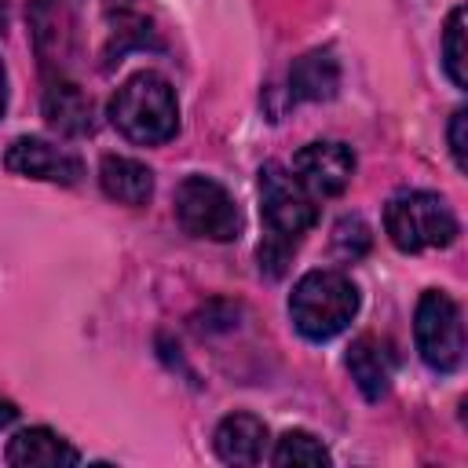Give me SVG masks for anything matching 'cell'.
Returning <instances> with one entry per match:
<instances>
[{"label": "cell", "instance_id": "1", "mask_svg": "<svg viewBox=\"0 0 468 468\" xmlns=\"http://www.w3.org/2000/svg\"><path fill=\"white\" fill-rule=\"evenodd\" d=\"M260 212L267 227V238L260 241V252H256L260 271L267 278H278L285 274L296 241L314 227L318 212L311 194L300 186V179L278 161H267L260 168Z\"/></svg>", "mask_w": 468, "mask_h": 468}, {"label": "cell", "instance_id": "2", "mask_svg": "<svg viewBox=\"0 0 468 468\" xmlns=\"http://www.w3.org/2000/svg\"><path fill=\"white\" fill-rule=\"evenodd\" d=\"M110 124L139 146L168 143L179 132V102L172 84L150 69L128 77L110 99Z\"/></svg>", "mask_w": 468, "mask_h": 468}, {"label": "cell", "instance_id": "3", "mask_svg": "<svg viewBox=\"0 0 468 468\" xmlns=\"http://www.w3.org/2000/svg\"><path fill=\"white\" fill-rule=\"evenodd\" d=\"M358 311V289L340 271H307L289 296V314L300 336L307 340H333L351 325Z\"/></svg>", "mask_w": 468, "mask_h": 468}, {"label": "cell", "instance_id": "4", "mask_svg": "<svg viewBox=\"0 0 468 468\" xmlns=\"http://www.w3.org/2000/svg\"><path fill=\"white\" fill-rule=\"evenodd\" d=\"M384 230L391 245L402 252L442 249L457 238V216L446 205V197L431 190H402L384 208Z\"/></svg>", "mask_w": 468, "mask_h": 468}, {"label": "cell", "instance_id": "5", "mask_svg": "<svg viewBox=\"0 0 468 468\" xmlns=\"http://www.w3.org/2000/svg\"><path fill=\"white\" fill-rule=\"evenodd\" d=\"M176 219L186 234L205 241H234L241 234V212L234 197L208 176H186L176 186Z\"/></svg>", "mask_w": 468, "mask_h": 468}, {"label": "cell", "instance_id": "6", "mask_svg": "<svg viewBox=\"0 0 468 468\" xmlns=\"http://www.w3.org/2000/svg\"><path fill=\"white\" fill-rule=\"evenodd\" d=\"M413 336H417L420 358L435 373H453L461 366V358H464V322H461V307L446 292L428 289L417 300Z\"/></svg>", "mask_w": 468, "mask_h": 468}, {"label": "cell", "instance_id": "7", "mask_svg": "<svg viewBox=\"0 0 468 468\" xmlns=\"http://www.w3.org/2000/svg\"><path fill=\"white\" fill-rule=\"evenodd\" d=\"M292 172L311 197H336L355 176V154L347 143H307L292 157Z\"/></svg>", "mask_w": 468, "mask_h": 468}, {"label": "cell", "instance_id": "8", "mask_svg": "<svg viewBox=\"0 0 468 468\" xmlns=\"http://www.w3.org/2000/svg\"><path fill=\"white\" fill-rule=\"evenodd\" d=\"M4 165L15 176L44 179V183H62V186H73L84 176V165H80L77 154H69L62 146H51L48 139H33V135L15 139L7 146V154H4Z\"/></svg>", "mask_w": 468, "mask_h": 468}, {"label": "cell", "instance_id": "9", "mask_svg": "<svg viewBox=\"0 0 468 468\" xmlns=\"http://www.w3.org/2000/svg\"><path fill=\"white\" fill-rule=\"evenodd\" d=\"M212 446L227 464H260L267 453V424L252 413H230L219 420Z\"/></svg>", "mask_w": 468, "mask_h": 468}, {"label": "cell", "instance_id": "10", "mask_svg": "<svg viewBox=\"0 0 468 468\" xmlns=\"http://www.w3.org/2000/svg\"><path fill=\"white\" fill-rule=\"evenodd\" d=\"M77 461L80 453L51 428H26L7 442V464L15 468H62Z\"/></svg>", "mask_w": 468, "mask_h": 468}, {"label": "cell", "instance_id": "11", "mask_svg": "<svg viewBox=\"0 0 468 468\" xmlns=\"http://www.w3.org/2000/svg\"><path fill=\"white\" fill-rule=\"evenodd\" d=\"M44 117L58 135H88L95 128V106L73 80H51L44 91Z\"/></svg>", "mask_w": 468, "mask_h": 468}, {"label": "cell", "instance_id": "12", "mask_svg": "<svg viewBox=\"0 0 468 468\" xmlns=\"http://www.w3.org/2000/svg\"><path fill=\"white\" fill-rule=\"evenodd\" d=\"M347 369H351V380L358 384V391L369 402H380L388 395V388H391L395 358H391V351L377 336H358L347 347Z\"/></svg>", "mask_w": 468, "mask_h": 468}, {"label": "cell", "instance_id": "13", "mask_svg": "<svg viewBox=\"0 0 468 468\" xmlns=\"http://www.w3.org/2000/svg\"><path fill=\"white\" fill-rule=\"evenodd\" d=\"M340 88V62L329 48H314L307 55H300L289 69V91L292 99H303V102H322V99H333Z\"/></svg>", "mask_w": 468, "mask_h": 468}, {"label": "cell", "instance_id": "14", "mask_svg": "<svg viewBox=\"0 0 468 468\" xmlns=\"http://www.w3.org/2000/svg\"><path fill=\"white\" fill-rule=\"evenodd\" d=\"M99 183H102V194L110 201H121V205H146L150 194H154V172L143 161L121 157V154L102 157Z\"/></svg>", "mask_w": 468, "mask_h": 468}, {"label": "cell", "instance_id": "15", "mask_svg": "<svg viewBox=\"0 0 468 468\" xmlns=\"http://www.w3.org/2000/svg\"><path fill=\"white\" fill-rule=\"evenodd\" d=\"M33 37H37V51L44 62H62L73 51V18L69 11L40 0L33 7Z\"/></svg>", "mask_w": 468, "mask_h": 468}, {"label": "cell", "instance_id": "16", "mask_svg": "<svg viewBox=\"0 0 468 468\" xmlns=\"http://www.w3.org/2000/svg\"><path fill=\"white\" fill-rule=\"evenodd\" d=\"M128 48H157V37H154V26L143 18V15H117L113 22V33H110V44H106V66L121 62Z\"/></svg>", "mask_w": 468, "mask_h": 468}, {"label": "cell", "instance_id": "17", "mask_svg": "<svg viewBox=\"0 0 468 468\" xmlns=\"http://www.w3.org/2000/svg\"><path fill=\"white\" fill-rule=\"evenodd\" d=\"M442 66L457 88H468V55H464V7H453L442 29Z\"/></svg>", "mask_w": 468, "mask_h": 468}, {"label": "cell", "instance_id": "18", "mask_svg": "<svg viewBox=\"0 0 468 468\" xmlns=\"http://www.w3.org/2000/svg\"><path fill=\"white\" fill-rule=\"evenodd\" d=\"M271 461L282 464V468H285V464H329V450H325L311 431L292 428V431H285V435L278 439Z\"/></svg>", "mask_w": 468, "mask_h": 468}, {"label": "cell", "instance_id": "19", "mask_svg": "<svg viewBox=\"0 0 468 468\" xmlns=\"http://www.w3.org/2000/svg\"><path fill=\"white\" fill-rule=\"evenodd\" d=\"M369 245H373V234H369V227H366L362 216L336 219V227H333V252L340 260H358V256L369 252Z\"/></svg>", "mask_w": 468, "mask_h": 468}, {"label": "cell", "instance_id": "20", "mask_svg": "<svg viewBox=\"0 0 468 468\" xmlns=\"http://www.w3.org/2000/svg\"><path fill=\"white\" fill-rule=\"evenodd\" d=\"M464 128H468V110L461 106L450 117V154H453V161H457L461 172L468 168V135H464Z\"/></svg>", "mask_w": 468, "mask_h": 468}, {"label": "cell", "instance_id": "21", "mask_svg": "<svg viewBox=\"0 0 468 468\" xmlns=\"http://www.w3.org/2000/svg\"><path fill=\"white\" fill-rule=\"evenodd\" d=\"M15 417H18V410H15L11 402H4V399H0V428H4V424H11Z\"/></svg>", "mask_w": 468, "mask_h": 468}, {"label": "cell", "instance_id": "22", "mask_svg": "<svg viewBox=\"0 0 468 468\" xmlns=\"http://www.w3.org/2000/svg\"><path fill=\"white\" fill-rule=\"evenodd\" d=\"M4 106H7V77H4V62H0V117H4Z\"/></svg>", "mask_w": 468, "mask_h": 468}]
</instances>
